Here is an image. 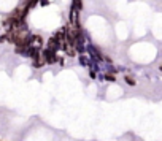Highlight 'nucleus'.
Returning <instances> with one entry per match:
<instances>
[{"label":"nucleus","mask_w":162,"mask_h":141,"mask_svg":"<svg viewBox=\"0 0 162 141\" xmlns=\"http://www.w3.org/2000/svg\"><path fill=\"white\" fill-rule=\"evenodd\" d=\"M41 44H43V41H41V38H40V37H30V40H29V46H30V48H34V49H40V48H41Z\"/></svg>","instance_id":"1"},{"label":"nucleus","mask_w":162,"mask_h":141,"mask_svg":"<svg viewBox=\"0 0 162 141\" xmlns=\"http://www.w3.org/2000/svg\"><path fill=\"white\" fill-rule=\"evenodd\" d=\"M43 54H45V59H46V62H48V63H53V62L57 60L56 54H54V51H51V49H45Z\"/></svg>","instance_id":"2"},{"label":"nucleus","mask_w":162,"mask_h":141,"mask_svg":"<svg viewBox=\"0 0 162 141\" xmlns=\"http://www.w3.org/2000/svg\"><path fill=\"white\" fill-rule=\"evenodd\" d=\"M64 49H65V52L68 54V56H75V46L70 43V41H65V44H64Z\"/></svg>","instance_id":"3"},{"label":"nucleus","mask_w":162,"mask_h":141,"mask_svg":"<svg viewBox=\"0 0 162 141\" xmlns=\"http://www.w3.org/2000/svg\"><path fill=\"white\" fill-rule=\"evenodd\" d=\"M70 22H72V25L78 27V10H75V8H72V11H70Z\"/></svg>","instance_id":"4"},{"label":"nucleus","mask_w":162,"mask_h":141,"mask_svg":"<svg viewBox=\"0 0 162 141\" xmlns=\"http://www.w3.org/2000/svg\"><path fill=\"white\" fill-rule=\"evenodd\" d=\"M45 63H46V59H45V54L41 52L40 56H38V57H37L35 60H34V65H35L37 68H38V67H41V65H45Z\"/></svg>","instance_id":"5"},{"label":"nucleus","mask_w":162,"mask_h":141,"mask_svg":"<svg viewBox=\"0 0 162 141\" xmlns=\"http://www.w3.org/2000/svg\"><path fill=\"white\" fill-rule=\"evenodd\" d=\"M73 8H75V10H81V7H83V3H81V0H73Z\"/></svg>","instance_id":"6"},{"label":"nucleus","mask_w":162,"mask_h":141,"mask_svg":"<svg viewBox=\"0 0 162 141\" xmlns=\"http://www.w3.org/2000/svg\"><path fill=\"white\" fill-rule=\"evenodd\" d=\"M126 81H127V84H130V86H133V84H135V81H133V78H132V76H126Z\"/></svg>","instance_id":"7"},{"label":"nucleus","mask_w":162,"mask_h":141,"mask_svg":"<svg viewBox=\"0 0 162 141\" xmlns=\"http://www.w3.org/2000/svg\"><path fill=\"white\" fill-rule=\"evenodd\" d=\"M38 3L41 7H48L49 5V0H38Z\"/></svg>","instance_id":"8"},{"label":"nucleus","mask_w":162,"mask_h":141,"mask_svg":"<svg viewBox=\"0 0 162 141\" xmlns=\"http://www.w3.org/2000/svg\"><path fill=\"white\" fill-rule=\"evenodd\" d=\"M105 78H106V81H114V76L113 75H106Z\"/></svg>","instance_id":"9"},{"label":"nucleus","mask_w":162,"mask_h":141,"mask_svg":"<svg viewBox=\"0 0 162 141\" xmlns=\"http://www.w3.org/2000/svg\"><path fill=\"white\" fill-rule=\"evenodd\" d=\"M161 70H162V65H161Z\"/></svg>","instance_id":"10"}]
</instances>
